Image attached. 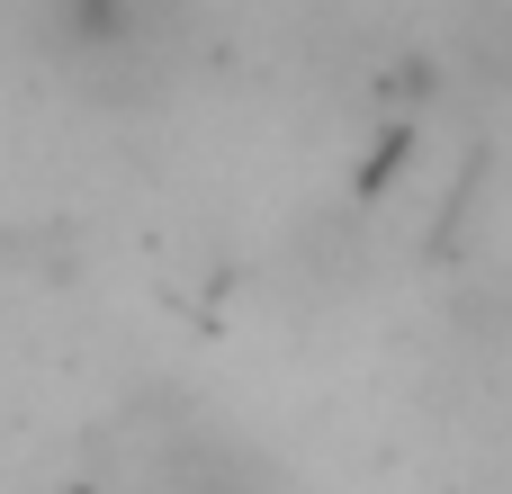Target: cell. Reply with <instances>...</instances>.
<instances>
[{
  "mask_svg": "<svg viewBox=\"0 0 512 494\" xmlns=\"http://www.w3.org/2000/svg\"><path fill=\"white\" fill-rule=\"evenodd\" d=\"M144 27V0H54V36L72 54H108Z\"/></svg>",
  "mask_w": 512,
  "mask_h": 494,
  "instance_id": "6da1fadb",
  "label": "cell"
},
{
  "mask_svg": "<svg viewBox=\"0 0 512 494\" xmlns=\"http://www.w3.org/2000/svg\"><path fill=\"white\" fill-rule=\"evenodd\" d=\"M171 494H270L243 459H225V450H189L180 468H171Z\"/></svg>",
  "mask_w": 512,
  "mask_h": 494,
  "instance_id": "7a4b0ae2",
  "label": "cell"
}]
</instances>
